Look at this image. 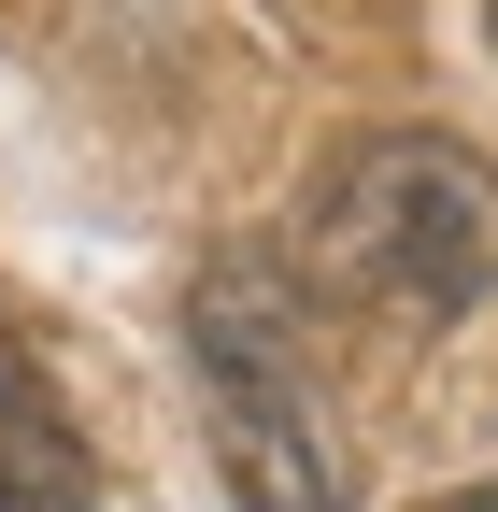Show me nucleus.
<instances>
[{
    "label": "nucleus",
    "instance_id": "obj_1",
    "mask_svg": "<svg viewBox=\"0 0 498 512\" xmlns=\"http://www.w3.org/2000/svg\"><path fill=\"white\" fill-rule=\"evenodd\" d=\"M314 271L399 328H456L498 299V171L456 128H356L314 171Z\"/></svg>",
    "mask_w": 498,
    "mask_h": 512
},
{
    "label": "nucleus",
    "instance_id": "obj_3",
    "mask_svg": "<svg viewBox=\"0 0 498 512\" xmlns=\"http://www.w3.org/2000/svg\"><path fill=\"white\" fill-rule=\"evenodd\" d=\"M86 498H100V456H86L72 399H57L43 356L0 328V512H86Z\"/></svg>",
    "mask_w": 498,
    "mask_h": 512
},
{
    "label": "nucleus",
    "instance_id": "obj_2",
    "mask_svg": "<svg viewBox=\"0 0 498 512\" xmlns=\"http://www.w3.org/2000/svg\"><path fill=\"white\" fill-rule=\"evenodd\" d=\"M185 356H200V399H214V456L257 512H342V441L314 399V356H299V313L257 256L200 271L185 299Z\"/></svg>",
    "mask_w": 498,
    "mask_h": 512
},
{
    "label": "nucleus",
    "instance_id": "obj_4",
    "mask_svg": "<svg viewBox=\"0 0 498 512\" xmlns=\"http://www.w3.org/2000/svg\"><path fill=\"white\" fill-rule=\"evenodd\" d=\"M456 512H498V484H470V498H456Z\"/></svg>",
    "mask_w": 498,
    "mask_h": 512
},
{
    "label": "nucleus",
    "instance_id": "obj_5",
    "mask_svg": "<svg viewBox=\"0 0 498 512\" xmlns=\"http://www.w3.org/2000/svg\"><path fill=\"white\" fill-rule=\"evenodd\" d=\"M484 43H498V0H484Z\"/></svg>",
    "mask_w": 498,
    "mask_h": 512
}]
</instances>
